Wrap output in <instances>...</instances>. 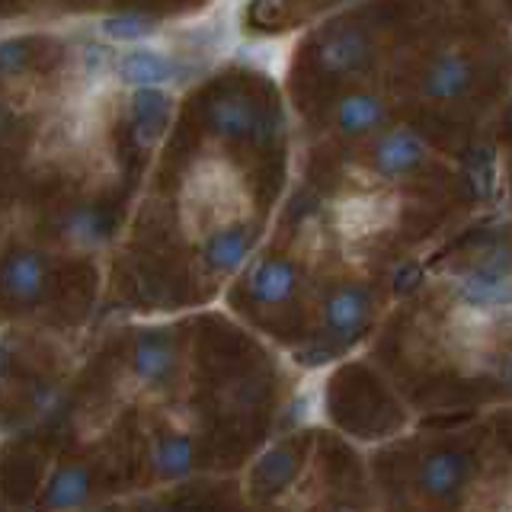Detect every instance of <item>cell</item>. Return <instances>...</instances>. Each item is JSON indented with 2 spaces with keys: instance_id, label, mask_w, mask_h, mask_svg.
Listing matches in <instances>:
<instances>
[{
  "instance_id": "obj_1",
  "label": "cell",
  "mask_w": 512,
  "mask_h": 512,
  "mask_svg": "<svg viewBox=\"0 0 512 512\" xmlns=\"http://www.w3.org/2000/svg\"><path fill=\"white\" fill-rule=\"evenodd\" d=\"M247 196L237 176L221 164V160H202L189 173L183 186V218L192 231L202 237L212 234L221 224L244 221Z\"/></svg>"
},
{
  "instance_id": "obj_2",
  "label": "cell",
  "mask_w": 512,
  "mask_h": 512,
  "mask_svg": "<svg viewBox=\"0 0 512 512\" xmlns=\"http://www.w3.org/2000/svg\"><path fill=\"white\" fill-rule=\"evenodd\" d=\"M205 71L202 61H192L186 55L167 52L160 45H135V48H122L116 55V74L112 80L128 90H141V87H160V90H176L186 87L189 80H196V74Z\"/></svg>"
},
{
  "instance_id": "obj_3",
  "label": "cell",
  "mask_w": 512,
  "mask_h": 512,
  "mask_svg": "<svg viewBox=\"0 0 512 512\" xmlns=\"http://www.w3.org/2000/svg\"><path fill=\"white\" fill-rule=\"evenodd\" d=\"M205 125L208 132L221 141H256L263 144L276 135V116L253 100L250 93L228 90L215 96L205 109Z\"/></svg>"
},
{
  "instance_id": "obj_4",
  "label": "cell",
  "mask_w": 512,
  "mask_h": 512,
  "mask_svg": "<svg viewBox=\"0 0 512 512\" xmlns=\"http://www.w3.org/2000/svg\"><path fill=\"white\" fill-rule=\"evenodd\" d=\"M132 378L144 391H160L173 381L180 368V346L170 327H151L141 330L132 346Z\"/></svg>"
},
{
  "instance_id": "obj_5",
  "label": "cell",
  "mask_w": 512,
  "mask_h": 512,
  "mask_svg": "<svg viewBox=\"0 0 512 512\" xmlns=\"http://www.w3.org/2000/svg\"><path fill=\"white\" fill-rule=\"evenodd\" d=\"M48 260L36 247H13L0 263V298L13 308H29L45 298Z\"/></svg>"
},
{
  "instance_id": "obj_6",
  "label": "cell",
  "mask_w": 512,
  "mask_h": 512,
  "mask_svg": "<svg viewBox=\"0 0 512 512\" xmlns=\"http://www.w3.org/2000/svg\"><path fill=\"white\" fill-rule=\"evenodd\" d=\"M458 298L464 308L477 311H500L512 308V276H509V253H493L477 269L461 279Z\"/></svg>"
},
{
  "instance_id": "obj_7",
  "label": "cell",
  "mask_w": 512,
  "mask_h": 512,
  "mask_svg": "<svg viewBox=\"0 0 512 512\" xmlns=\"http://www.w3.org/2000/svg\"><path fill=\"white\" fill-rule=\"evenodd\" d=\"M173 106L176 96L170 90L160 87H141L128 93V128L138 141V148H154V144L164 141L170 119H173Z\"/></svg>"
},
{
  "instance_id": "obj_8",
  "label": "cell",
  "mask_w": 512,
  "mask_h": 512,
  "mask_svg": "<svg viewBox=\"0 0 512 512\" xmlns=\"http://www.w3.org/2000/svg\"><path fill=\"white\" fill-rule=\"evenodd\" d=\"M112 234H116V221H112V215L103 205L93 202H77L71 208H64L58 218V237L80 253L103 250L112 240Z\"/></svg>"
},
{
  "instance_id": "obj_9",
  "label": "cell",
  "mask_w": 512,
  "mask_h": 512,
  "mask_svg": "<svg viewBox=\"0 0 512 512\" xmlns=\"http://www.w3.org/2000/svg\"><path fill=\"white\" fill-rule=\"evenodd\" d=\"M372 324V295L362 285H340L324 301V330L333 340L349 343Z\"/></svg>"
},
{
  "instance_id": "obj_10",
  "label": "cell",
  "mask_w": 512,
  "mask_h": 512,
  "mask_svg": "<svg viewBox=\"0 0 512 512\" xmlns=\"http://www.w3.org/2000/svg\"><path fill=\"white\" fill-rule=\"evenodd\" d=\"M256 231L247 221H231L221 224L212 234H205L202 240V260L215 276H234L237 269H244V263L253 253Z\"/></svg>"
},
{
  "instance_id": "obj_11",
  "label": "cell",
  "mask_w": 512,
  "mask_h": 512,
  "mask_svg": "<svg viewBox=\"0 0 512 512\" xmlns=\"http://www.w3.org/2000/svg\"><path fill=\"white\" fill-rule=\"evenodd\" d=\"M317 61L330 74H356L372 61V42L356 26H336L317 42Z\"/></svg>"
},
{
  "instance_id": "obj_12",
  "label": "cell",
  "mask_w": 512,
  "mask_h": 512,
  "mask_svg": "<svg viewBox=\"0 0 512 512\" xmlns=\"http://www.w3.org/2000/svg\"><path fill=\"white\" fill-rule=\"evenodd\" d=\"M247 292L263 308H282L298 295V269L295 263L269 256V260L253 263L247 276Z\"/></svg>"
},
{
  "instance_id": "obj_13",
  "label": "cell",
  "mask_w": 512,
  "mask_h": 512,
  "mask_svg": "<svg viewBox=\"0 0 512 512\" xmlns=\"http://www.w3.org/2000/svg\"><path fill=\"white\" fill-rule=\"evenodd\" d=\"M151 468L160 480H183L196 471V439L183 426H164L151 442Z\"/></svg>"
},
{
  "instance_id": "obj_14",
  "label": "cell",
  "mask_w": 512,
  "mask_h": 512,
  "mask_svg": "<svg viewBox=\"0 0 512 512\" xmlns=\"http://www.w3.org/2000/svg\"><path fill=\"white\" fill-rule=\"evenodd\" d=\"M90 496H93L90 468L80 461H68V464H61V468H55V474L48 477L39 509L42 512H74L84 503H90Z\"/></svg>"
},
{
  "instance_id": "obj_15",
  "label": "cell",
  "mask_w": 512,
  "mask_h": 512,
  "mask_svg": "<svg viewBox=\"0 0 512 512\" xmlns=\"http://www.w3.org/2000/svg\"><path fill=\"white\" fill-rule=\"evenodd\" d=\"M426 160V144L420 141V135H413L410 128H391L375 141L372 151V164L381 176H407L416 167H423Z\"/></svg>"
},
{
  "instance_id": "obj_16",
  "label": "cell",
  "mask_w": 512,
  "mask_h": 512,
  "mask_svg": "<svg viewBox=\"0 0 512 512\" xmlns=\"http://www.w3.org/2000/svg\"><path fill=\"white\" fill-rule=\"evenodd\" d=\"M464 480H468V458L458 452H448V448L445 452H432L420 464V487L429 500H439V503L455 500Z\"/></svg>"
},
{
  "instance_id": "obj_17",
  "label": "cell",
  "mask_w": 512,
  "mask_h": 512,
  "mask_svg": "<svg viewBox=\"0 0 512 512\" xmlns=\"http://www.w3.org/2000/svg\"><path fill=\"white\" fill-rule=\"evenodd\" d=\"M93 32L112 48H135L160 36V23L144 13H103L93 20Z\"/></svg>"
},
{
  "instance_id": "obj_18",
  "label": "cell",
  "mask_w": 512,
  "mask_h": 512,
  "mask_svg": "<svg viewBox=\"0 0 512 512\" xmlns=\"http://www.w3.org/2000/svg\"><path fill=\"white\" fill-rule=\"evenodd\" d=\"M384 119H388V109H384V103L372 93H349L336 103V112H333L336 132L346 138L372 135L384 125Z\"/></svg>"
},
{
  "instance_id": "obj_19",
  "label": "cell",
  "mask_w": 512,
  "mask_h": 512,
  "mask_svg": "<svg viewBox=\"0 0 512 512\" xmlns=\"http://www.w3.org/2000/svg\"><path fill=\"white\" fill-rule=\"evenodd\" d=\"M298 477V452L292 445H272L253 464V490L260 496L282 493Z\"/></svg>"
},
{
  "instance_id": "obj_20",
  "label": "cell",
  "mask_w": 512,
  "mask_h": 512,
  "mask_svg": "<svg viewBox=\"0 0 512 512\" xmlns=\"http://www.w3.org/2000/svg\"><path fill=\"white\" fill-rule=\"evenodd\" d=\"M474 84V71L464 58L442 55L432 61V68L423 77V93L432 100H455L464 90Z\"/></svg>"
},
{
  "instance_id": "obj_21",
  "label": "cell",
  "mask_w": 512,
  "mask_h": 512,
  "mask_svg": "<svg viewBox=\"0 0 512 512\" xmlns=\"http://www.w3.org/2000/svg\"><path fill=\"white\" fill-rule=\"evenodd\" d=\"M391 218V205L381 199H352L340 208V228L349 237H368L381 231Z\"/></svg>"
},
{
  "instance_id": "obj_22",
  "label": "cell",
  "mask_w": 512,
  "mask_h": 512,
  "mask_svg": "<svg viewBox=\"0 0 512 512\" xmlns=\"http://www.w3.org/2000/svg\"><path fill=\"white\" fill-rule=\"evenodd\" d=\"M116 48L106 42H84L77 48V74L87 87H103L116 74Z\"/></svg>"
},
{
  "instance_id": "obj_23",
  "label": "cell",
  "mask_w": 512,
  "mask_h": 512,
  "mask_svg": "<svg viewBox=\"0 0 512 512\" xmlns=\"http://www.w3.org/2000/svg\"><path fill=\"white\" fill-rule=\"evenodd\" d=\"M493 330V317L490 311H477V308H458L452 314V336L468 349H480L487 343V336Z\"/></svg>"
},
{
  "instance_id": "obj_24",
  "label": "cell",
  "mask_w": 512,
  "mask_h": 512,
  "mask_svg": "<svg viewBox=\"0 0 512 512\" xmlns=\"http://www.w3.org/2000/svg\"><path fill=\"white\" fill-rule=\"evenodd\" d=\"M32 52L20 36H0V80H20L29 74Z\"/></svg>"
},
{
  "instance_id": "obj_25",
  "label": "cell",
  "mask_w": 512,
  "mask_h": 512,
  "mask_svg": "<svg viewBox=\"0 0 512 512\" xmlns=\"http://www.w3.org/2000/svg\"><path fill=\"white\" fill-rule=\"evenodd\" d=\"M7 368H10V352H7V346H4V343H0V381H4Z\"/></svg>"
},
{
  "instance_id": "obj_26",
  "label": "cell",
  "mask_w": 512,
  "mask_h": 512,
  "mask_svg": "<svg viewBox=\"0 0 512 512\" xmlns=\"http://www.w3.org/2000/svg\"><path fill=\"white\" fill-rule=\"evenodd\" d=\"M506 381H509V388H512V362L506 365Z\"/></svg>"
},
{
  "instance_id": "obj_27",
  "label": "cell",
  "mask_w": 512,
  "mask_h": 512,
  "mask_svg": "<svg viewBox=\"0 0 512 512\" xmlns=\"http://www.w3.org/2000/svg\"><path fill=\"white\" fill-rule=\"evenodd\" d=\"M506 125H509V132H512V106H509V116H506Z\"/></svg>"
}]
</instances>
